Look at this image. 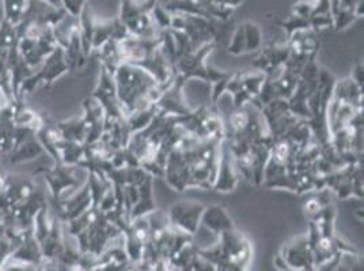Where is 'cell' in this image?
<instances>
[{"mask_svg": "<svg viewBox=\"0 0 364 271\" xmlns=\"http://www.w3.org/2000/svg\"><path fill=\"white\" fill-rule=\"evenodd\" d=\"M113 77L125 117L156 105L164 91L166 90V87L161 86L146 70L128 62H122Z\"/></svg>", "mask_w": 364, "mask_h": 271, "instance_id": "1", "label": "cell"}, {"mask_svg": "<svg viewBox=\"0 0 364 271\" xmlns=\"http://www.w3.org/2000/svg\"><path fill=\"white\" fill-rule=\"evenodd\" d=\"M198 254L211 262L216 271H249L253 247L243 233L232 229L222 233L211 248H198Z\"/></svg>", "mask_w": 364, "mask_h": 271, "instance_id": "2", "label": "cell"}, {"mask_svg": "<svg viewBox=\"0 0 364 271\" xmlns=\"http://www.w3.org/2000/svg\"><path fill=\"white\" fill-rule=\"evenodd\" d=\"M70 72L68 65L64 57V50L61 46H58L46 60L41 62L38 70L33 72L21 87V98L25 94H31L33 91L40 87H50L59 77Z\"/></svg>", "mask_w": 364, "mask_h": 271, "instance_id": "3", "label": "cell"}, {"mask_svg": "<svg viewBox=\"0 0 364 271\" xmlns=\"http://www.w3.org/2000/svg\"><path fill=\"white\" fill-rule=\"evenodd\" d=\"M204 209L205 205L196 201H177L167 211V221L173 228L193 236L201 223V216Z\"/></svg>", "mask_w": 364, "mask_h": 271, "instance_id": "4", "label": "cell"}, {"mask_svg": "<svg viewBox=\"0 0 364 271\" xmlns=\"http://www.w3.org/2000/svg\"><path fill=\"white\" fill-rule=\"evenodd\" d=\"M279 256L292 270L316 271L313 251L307 233L292 238L283 247Z\"/></svg>", "mask_w": 364, "mask_h": 271, "instance_id": "5", "label": "cell"}, {"mask_svg": "<svg viewBox=\"0 0 364 271\" xmlns=\"http://www.w3.org/2000/svg\"><path fill=\"white\" fill-rule=\"evenodd\" d=\"M43 174L46 183L49 186V192L52 196V201L56 204L60 201L61 194L67 189H73L79 184L75 177V166H65L63 163H56L52 168L40 167L38 171L34 174Z\"/></svg>", "mask_w": 364, "mask_h": 271, "instance_id": "6", "label": "cell"}, {"mask_svg": "<svg viewBox=\"0 0 364 271\" xmlns=\"http://www.w3.org/2000/svg\"><path fill=\"white\" fill-rule=\"evenodd\" d=\"M238 182H240L238 168L228 148V143L223 140L220 144L219 165H218V172H216L213 189L216 192L228 193L235 190V187L238 186Z\"/></svg>", "mask_w": 364, "mask_h": 271, "instance_id": "7", "label": "cell"}, {"mask_svg": "<svg viewBox=\"0 0 364 271\" xmlns=\"http://www.w3.org/2000/svg\"><path fill=\"white\" fill-rule=\"evenodd\" d=\"M181 16L183 18L181 31L188 35L195 49L216 41L218 29L215 28V21L203 18V16H186V14H181Z\"/></svg>", "mask_w": 364, "mask_h": 271, "instance_id": "8", "label": "cell"}, {"mask_svg": "<svg viewBox=\"0 0 364 271\" xmlns=\"http://www.w3.org/2000/svg\"><path fill=\"white\" fill-rule=\"evenodd\" d=\"M91 208L90 189L87 182L68 199L56 202V214L61 223H70Z\"/></svg>", "mask_w": 364, "mask_h": 271, "instance_id": "9", "label": "cell"}, {"mask_svg": "<svg viewBox=\"0 0 364 271\" xmlns=\"http://www.w3.org/2000/svg\"><path fill=\"white\" fill-rule=\"evenodd\" d=\"M129 31L117 18L113 19H94L92 33V52L98 50L107 41H122L129 37Z\"/></svg>", "mask_w": 364, "mask_h": 271, "instance_id": "10", "label": "cell"}, {"mask_svg": "<svg viewBox=\"0 0 364 271\" xmlns=\"http://www.w3.org/2000/svg\"><path fill=\"white\" fill-rule=\"evenodd\" d=\"M289 59V50L287 44L284 45H271L261 48V52L253 65L257 71L272 76L277 74Z\"/></svg>", "mask_w": 364, "mask_h": 271, "instance_id": "11", "label": "cell"}, {"mask_svg": "<svg viewBox=\"0 0 364 271\" xmlns=\"http://www.w3.org/2000/svg\"><path fill=\"white\" fill-rule=\"evenodd\" d=\"M7 68L10 72L11 77V90H13V96L16 99V102H22L21 98V87L23 84V82L34 72L31 67L26 64V61L23 60V57L21 56L19 50H18V44L13 46L9 53H7Z\"/></svg>", "mask_w": 364, "mask_h": 271, "instance_id": "12", "label": "cell"}, {"mask_svg": "<svg viewBox=\"0 0 364 271\" xmlns=\"http://www.w3.org/2000/svg\"><path fill=\"white\" fill-rule=\"evenodd\" d=\"M207 229H210L215 235L220 236L222 233L235 229L232 219L228 211L220 205H210L205 206L201 216V223Z\"/></svg>", "mask_w": 364, "mask_h": 271, "instance_id": "13", "label": "cell"}, {"mask_svg": "<svg viewBox=\"0 0 364 271\" xmlns=\"http://www.w3.org/2000/svg\"><path fill=\"white\" fill-rule=\"evenodd\" d=\"M46 152L44 147L41 145V143L38 141L37 136L33 137L31 140L22 143L21 145H18L16 150L10 152V163L11 165H22V163H28L31 160H36L41 156H44Z\"/></svg>", "mask_w": 364, "mask_h": 271, "instance_id": "14", "label": "cell"}, {"mask_svg": "<svg viewBox=\"0 0 364 271\" xmlns=\"http://www.w3.org/2000/svg\"><path fill=\"white\" fill-rule=\"evenodd\" d=\"M152 211H155L154 204V194H152V177L147 181L143 182L139 186V199L129 213V221L135 220L137 217L147 216Z\"/></svg>", "mask_w": 364, "mask_h": 271, "instance_id": "15", "label": "cell"}, {"mask_svg": "<svg viewBox=\"0 0 364 271\" xmlns=\"http://www.w3.org/2000/svg\"><path fill=\"white\" fill-rule=\"evenodd\" d=\"M94 16L91 14L89 6L86 4L79 16V37L82 50L86 59L92 53V33H94Z\"/></svg>", "mask_w": 364, "mask_h": 271, "instance_id": "16", "label": "cell"}, {"mask_svg": "<svg viewBox=\"0 0 364 271\" xmlns=\"http://www.w3.org/2000/svg\"><path fill=\"white\" fill-rule=\"evenodd\" d=\"M243 33H245V44H246V53H253L261 50L264 45V35L259 25L252 21L243 22Z\"/></svg>", "mask_w": 364, "mask_h": 271, "instance_id": "17", "label": "cell"}, {"mask_svg": "<svg viewBox=\"0 0 364 271\" xmlns=\"http://www.w3.org/2000/svg\"><path fill=\"white\" fill-rule=\"evenodd\" d=\"M267 80V75L256 71V72H241V82H242L243 90L247 92V95L255 101L257 99L259 92L262 90V86Z\"/></svg>", "mask_w": 364, "mask_h": 271, "instance_id": "18", "label": "cell"}, {"mask_svg": "<svg viewBox=\"0 0 364 271\" xmlns=\"http://www.w3.org/2000/svg\"><path fill=\"white\" fill-rule=\"evenodd\" d=\"M18 40L16 25L3 18L0 22V55H7L9 50L18 44Z\"/></svg>", "mask_w": 364, "mask_h": 271, "instance_id": "19", "label": "cell"}, {"mask_svg": "<svg viewBox=\"0 0 364 271\" xmlns=\"http://www.w3.org/2000/svg\"><path fill=\"white\" fill-rule=\"evenodd\" d=\"M4 4V19L10 23L18 25L26 10L28 0H3Z\"/></svg>", "mask_w": 364, "mask_h": 271, "instance_id": "20", "label": "cell"}, {"mask_svg": "<svg viewBox=\"0 0 364 271\" xmlns=\"http://www.w3.org/2000/svg\"><path fill=\"white\" fill-rule=\"evenodd\" d=\"M151 18L158 31H164L170 29L171 14L167 11L162 4H159V3L155 4V7L152 9Z\"/></svg>", "mask_w": 364, "mask_h": 271, "instance_id": "21", "label": "cell"}, {"mask_svg": "<svg viewBox=\"0 0 364 271\" xmlns=\"http://www.w3.org/2000/svg\"><path fill=\"white\" fill-rule=\"evenodd\" d=\"M228 53L232 56H241L246 53V44H245V33H243L242 23L237 26L234 31L231 41L228 44Z\"/></svg>", "mask_w": 364, "mask_h": 271, "instance_id": "22", "label": "cell"}, {"mask_svg": "<svg viewBox=\"0 0 364 271\" xmlns=\"http://www.w3.org/2000/svg\"><path fill=\"white\" fill-rule=\"evenodd\" d=\"M0 271H41V266L23 263V262H18V260L11 259L9 263L3 265Z\"/></svg>", "mask_w": 364, "mask_h": 271, "instance_id": "23", "label": "cell"}, {"mask_svg": "<svg viewBox=\"0 0 364 271\" xmlns=\"http://www.w3.org/2000/svg\"><path fill=\"white\" fill-rule=\"evenodd\" d=\"M63 3V9L70 14V16H80L83 7L87 4L86 0H61Z\"/></svg>", "mask_w": 364, "mask_h": 271, "instance_id": "24", "label": "cell"}, {"mask_svg": "<svg viewBox=\"0 0 364 271\" xmlns=\"http://www.w3.org/2000/svg\"><path fill=\"white\" fill-rule=\"evenodd\" d=\"M44 1L48 3V4H50L52 7H55V9H63L61 0H44Z\"/></svg>", "mask_w": 364, "mask_h": 271, "instance_id": "25", "label": "cell"}]
</instances>
